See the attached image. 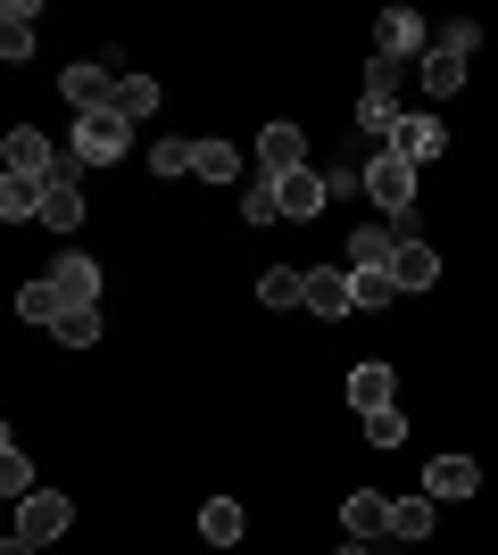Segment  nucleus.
<instances>
[{
	"label": "nucleus",
	"instance_id": "obj_1",
	"mask_svg": "<svg viewBox=\"0 0 498 555\" xmlns=\"http://www.w3.org/2000/svg\"><path fill=\"white\" fill-rule=\"evenodd\" d=\"M366 199L382 208V224H416V166L374 150V158H366Z\"/></svg>",
	"mask_w": 498,
	"mask_h": 555
},
{
	"label": "nucleus",
	"instance_id": "obj_8",
	"mask_svg": "<svg viewBox=\"0 0 498 555\" xmlns=\"http://www.w3.org/2000/svg\"><path fill=\"white\" fill-rule=\"evenodd\" d=\"M0 158H9V175H34V183L67 166L59 150H50V133H34V125H9V141H0Z\"/></svg>",
	"mask_w": 498,
	"mask_h": 555
},
{
	"label": "nucleus",
	"instance_id": "obj_36",
	"mask_svg": "<svg viewBox=\"0 0 498 555\" xmlns=\"http://www.w3.org/2000/svg\"><path fill=\"white\" fill-rule=\"evenodd\" d=\"M0 555H42V547H25V539H9V547H0Z\"/></svg>",
	"mask_w": 498,
	"mask_h": 555
},
{
	"label": "nucleus",
	"instance_id": "obj_5",
	"mask_svg": "<svg viewBox=\"0 0 498 555\" xmlns=\"http://www.w3.org/2000/svg\"><path fill=\"white\" fill-rule=\"evenodd\" d=\"M59 92H67L75 116H92V108H117V75L100 67V59H75V67L59 75Z\"/></svg>",
	"mask_w": 498,
	"mask_h": 555
},
{
	"label": "nucleus",
	"instance_id": "obj_26",
	"mask_svg": "<svg viewBox=\"0 0 498 555\" xmlns=\"http://www.w3.org/2000/svg\"><path fill=\"white\" fill-rule=\"evenodd\" d=\"M0 216H9V224L42 216V183H34V175H0Z\"/></svg>",
	"mask_w": 498,
	"mask_h": 555
},
{
	"label": "nucleus",
	"instance_id": "obj_7",
	"mask_svg": "<svg viewBox=\"0 0 498 555\" xmlns=\"http://www.w3.org/2000/svg\"><path fill=\"white\" fill-rule=\"evenodd\" d=\"M382 150H391V158H407V166H424V158H440V150H449V125H440V116H399Z\"/></svg>",
	"mask_w": 498,
	"mask_h": 555
},
{
	"label": "nucleus",
	"instance_id": "obj_18",
	"mask_svg": "<svg viewBox=\"0 0 498 555\" xmlns=\"http://www.w3.org/2000/svg\"><path fill=\"white\" fill-rule=\"evenodd\" d=\"M50 282L67 291V307H92V299H100V266H92L84 249H67V257H59V266H50Z\"/></svg>",
	"mask_w": 498,
	"mask_h": 555
},
{
	"label": "nucleus",
	"instance_id": "obj_13",
	"mask_svg": "<svg viewBox=\"0 0 498 555\" xmlns=\"http://www.w3.org/2000/svg\"><path fill=\"white\" fill-rule=\"evenodd\" d=\"M283 216L291 224H308V216H324V199H332V183H324V166H299V175H283Z\"/></svg>",
	"mask_w": 498,
	"mask_h": 555
},
{
	"label": "nucleus",
	"instance_id": "obj_23",
	"mask_svg": "<svg viewBox=\"0 0 498 555\" xmlns=\"http://www.w3.org/2000/svg\"><path fill=\"white\" fill-rule=\"evenodd\" d=\"M399 92H366V100H357V133H366V141H391V125H399Z\"/></svg>",
	"mask_w": 498,
	"mask_h": 555
},
{
	"label": "nucleus",
	"instance_id": "obj_10",
	"mask_svg": "<svg viewBox=\"0 0 498 555\" xmlns=\"http://www.w3.org/2000/svg\"><path fill=\"white\" fill-rule=\"evenodd\" d=\"M341 531H349L357 547L391 539V498H382V489H349V506H341Z\"/></svg>",
	"mask_w": 498,
	"mask_h": 555
},
{
	"label": "nucleus",
	"instance_id": "obj_32",
	"mask_svg": "<svg viewBox=\"0 0 498 555\" xmlns=\"http://www.w3.org/2000/svg\"><path fill=\"white\" fill-rule=\"evenodd\" d=\"M59 340H67V348H92V340H100V307H75V315H59Z\"/></svg>",
	"mask_w": 498,
	"mask_h": 555
},
{
	"label": "nucleus",
	"instance_id": "obj_17",
	"mask_svg": "<svg viewBox=\"0 0 498 555\" xmlns=\"http://www.w3.org/2000/svg\"><path fill=\"white\" fill-rule=\"evenodd\" d=\"M391 390H399V373H391V365H349V406H357V415H382Z\"/></svg>",
	"mask_w": 498,
	"mask_h": 555
},
{
	"label": "nucleus",
	"instance_id": "obj_35",
	"mask_svg": "<svg viewBox=\"0 0 498 555\" xmlns=\"http://www.w3.org/2000/svg\"><path fill=\"white\" fill-rule=\"evenodd\" d=\"M366 92H399V59H374V67H366Z\"/></svg>",
	"mask_w": 498,
	"mask_h": 555
},
{
	"label": "nucleus",
	"instance_id": "obj_2",
	"mask_svg": "<svg viewBox=\"0 0 498 555\" xmlns=\"http://www.w3.org/2000/svg\"><path fill=\"white\" fill-rule=\"evenodd\" d=\"M133 150V125H125L117 108H92V116H75V166H108Z\"/></svg>",
	"mask_w": 498,
	"mask_h": 555
},
{
	"label": "nucleus",
	"instance_id": "obj_9",
	"mask_svg": "<svg viewBox=\"0 0 498 555\" xmlns=\"http://www.w3.org/2000/svg\"><path fill=\"white\" fill-rule=\"evenodd\" d=\"M42 224H50V232H75V224H84V183H75V158L59 166V175H42Z\"/></svg>",
	"mask_w": 498,
	"mask_h": 555
},
{
	"label": "nucleus",
	"instance_id": "obj_12",
	"mask_svg": "<svg viewBox=\"0 0 498 555\" xmlns=\"http://www.w3.org/2000/svg\"><path fill=\"white\" fill-rule=\"evenodd\" d=\"M474 489H482L474 456H432L424 464V498H432V506H440V498H474Z\"/></svg>",
	"mask_w": 498,
	"mask_h": 555
},
{
	"label": "nucleus",
	"instance_id": "obj_27",
	"mask_svg": "<svg viewBox=\"0 0 498 555\" xmlns=\"http://www.w3.org/2000/svg\"><path fill=\"white\" fill-rule=\"evenodd\" d=\"M191 175H200V183H233V175H241V150H233V141H200Z\"/></svg>",
	"mask_w": 498,
	"mask_h": 555
},
{
	"label": "nucleus",
	"instance_id": "obj_31",
	"mask_svg": "<svg viewBox=\"0 0 498 555\" xmlns=\"http://www.w3.org/2000/svg\"><path fill=\"white\" fill-rule=\"evenodd\" d=\"M200 141H150V175H191Z\"/></svg>",
	"mask_w": 498,
	"mask_h": 555
},
{
	"label": "nucleus",
	"instance_id": "obj_21",
	"mask_svg": "<svg viewBox=\"0 0 498 555\" xmlns=\"http://www.w3.org/2000/svg\"><path fill=\"white\" fill-rule=\"evenodd\" d=\"M432 522H440V514H432V498H391V539L424 547V539H432Z\"/></svg>",
	"mask_w": 498,
	"mask_h": 555
},
{
	"label": "nucleus",
	"instance_id": "obj_24",
	"mask_svg": "<svg viewBox=\"0 0 498 555\" xmlns=\"http://www.w3.org/2000/svg\"><path fill=\"white\" fill-rule=\"evenodd\" d=\"M241 224H283V191L266 183V175H250V183H241Z\"/></svg>",
	"mask_w": 498,
	"mask_h": 555
},
{
	"label": "nucleus",
	"instance_id": "obj_22",
	"mask_svg": "<svg viewBox=\"0 0 498 555\" xmlns=\"http://www.w3.org/2000/svg\"><path fill=\"white\" fill-rule=\"evenodd\" d=\"M258 299L266 307H308V274H299V266H266V274H258Z\"/></svg>",
	"mask_w": 498,
	"mask_h": 555
},
{
	"label": "nucleus",
	"instance_id": "obj_33",
	"mask_svg": "<svg viewBox=\"0 0 498 555\" xmlns=\"http://www.w3.org/2000/svg\"><path fill=\"white\" fill-rule=\"evenodd\" d=\"M349 291H357V307H391V299H399V282H391V274H349Z\"/></svg>",
	"mask_w": 498,
	"mask_h": 555
},
{
	"label": "nucleus",
	"instance_id": "obj_29",
	"mask_svg": "<svg viewBox=\"0 0 498 555\" xmlns=\"http://www.w3.org/2000/svg\"><path fill=\"white\" fill-rule=\"evenodd\" d=\"M432 50H449V59H474V50H482V25H474V17L432 25Z\"/></svg>",
	"mask_w": 498,
	"mask_h": 555
},
{
	"label": "nucleus",
	"instance_id": "obj_19",
	"mask_svg": "<svg viewBox=\"0 0 498 555\" xmlns=\"http://www.w3.org/2000/svg\"><path fill=\"white\" fill-rule=\"evenodd\" d=\"M17 315H25V324H50V332H59V315H75V307H67V291H59V282H25V291H17Z\"/></svg>",
	"mask_w": 498,
	"mask_h": 555
},
{
	"label": "nucleus",
	"instance_id": "obj_28",
	"mask_svg": "<svg viewBox=\"0 0 498 555\" xmlns=\"http://www.w3.org/2000/svg\"><path fill=\"white\" fill-rule=\"evenodd\" d=\"M150 108H158V83H150V75H117V116L125 125H142Z\"/></svg>",
	"mask_w": 498,
	"mask_h": 555
},
{
	"label": "nucleus",
	"instance_id": "obj_6",
	"mask_svg": "<svg viewBox=\"0 0 498 555\" xmlns=\"http://www.w3.org/2000/svg\"><path fill=\"white\" fill-rule=\"evenodd\" d=\"M67 522H75V506L59 498V489H34V498L17 506V539H25V547H50V539L67 531Z\"/></svg>",
	"mask_w": 498,
	"mask_h": 555
},
{
	"label": "nucleus",
	"instance_id": "obj_11",
	"mask_svg": "<svg viewBox=\"0 0 498 555\" xmlns=\"http://www.w3.org/2000/svg\"><path fill=\"white\" fill-rule=\"evenodd\" d=\"M399 241H407L399 224H357V232H349V274H391Z\"/></svg>",
	"mask_w": 498,
	"mask_h": 555
},
{
	"label": "nucleus",
	"instance_id": "obj_16",
	"mask_svg": "<svg viewBox=\"0 0 498 555\" xmlns=\"http://www.w3.org/2000/svg\"><path fill=\"white\" fill-rule=\"evenodd\" d=\"M34 25H42V9H34V0H9V9H0V59H9V67H17V59H34Z\"/></svg>",
	"mask_w": 498,
	"mask_h": 555
},
{
	"label": "nucleus",
	"instance_id": "obj_3",
	"mask_svg": "<svg viewBox=\"0 0 498 555\" xmlns=\"http://www.w3.org/2000/svg\"><path fill=\"white\" fill-rule=\"evenodd\" d=\"M432 50V25L416 9H382L374 17V59H424Z\"/></svg>",
	"mask_w": 498,
	"mask_h": 555
},
{
	"label": "nucleus",
	"instance_id": "obj_15",
	"mask_svg": "<svg viewBox=\"0 0 498 555\" xmlns=\"http://www.w3.org/2000/svg\"><path fill=\"white\" fill-rule=\"evenodd\" d=\"M308 307H316V315H349V307H357L349 266H308Z\"/></svg>",
	"mask_w": 498,
	"mask_h": 555
},
{
	"label": "nucleus",
	"instance_id": "obj_25",
	"mask_svg": "<svg viewBox=\"0 0 498 555\" xmlns=\"http://www.w3.org/2000/svg\"><path fill=\"white\" fill-rule=\"evenodd\" d=\"M416 75H424V92H465V59H449V50H424V59H416Z\"/></svg>",
	"mask_w": 498,
	"mask_h": 555
},
{
	"label": "nucleus",
	"instance_id": "obj_14",
	"mask_svg": "<svg viewBox=\"0 0 498 555\" xmlns=\"http://www.w3.org/2000/svg\"><path fill=\"white\" fill-rule=\"evenodd\" d=\"M391 282H399V291H432V282H440V249H424V241L407 232L399 257H391Z\"/></svg>",
	"mask_w": 498,
	"mask_h": 555
},
{
	"label": "nucleus",
	"instance_id": "obj_20",
	"mask_svg": "<svg viewBox=\"0 0 498 555\" xmlns=\"http://www.w3.org/2000/svg\"><path fill=\"white\" fill-rule=\"evenodd\" d=\"M241 531H250V514H241L233 498H208V506H200V539H208V547H241Z\"/></svg>",
	"mask_w": 498,
	"mask_h": 555
},
{
	"label": "nucleus",
	"instance_id": "obj_30",
	"mask_svg": "<svg viewBox=\"0 0 498 555\" xmlns=\"http://www.w3.org/2000/svg\"><path fill=\"white\" fill-rule=\"evenodd\" d=\"M0 489H9L17 506H25V498H34V464L17 456V440H0Z\"/></svg>",
	"mask_w": 498,
	"mask_h": 555
},
{
	"label": "nucleus",
	"instance_id": "obj_4",
	"mask_svg": "<svg viewBox=\"0 0 498 555\" xmlns=\"http://www.w3.org/2000/svg\"><path fill=\"white\" fill-rule=\"evenodd\" d=\"M299 166H308V133L274 116V125L258 133V175H266V183H283V175H299Z\"/></svg>",
	"mask_w": 498,
	"mask_h": 555
},
{
	"label": "nucleus",
	"instance_id": "obj_34",
	"mask_svg": "<svg viewBox=\"0 0 498 555\" xmlns=\"http://www.w3.org/2000/svg\"><path fill=\"white\" fill-rule=\"evenodd\" d=\"M366 440H374V448H399V440H407V415H399V406H382V415H366Z\"/></svg>",
	"mask_w": 498,
	"mask_h": 555
}]
</instances>
